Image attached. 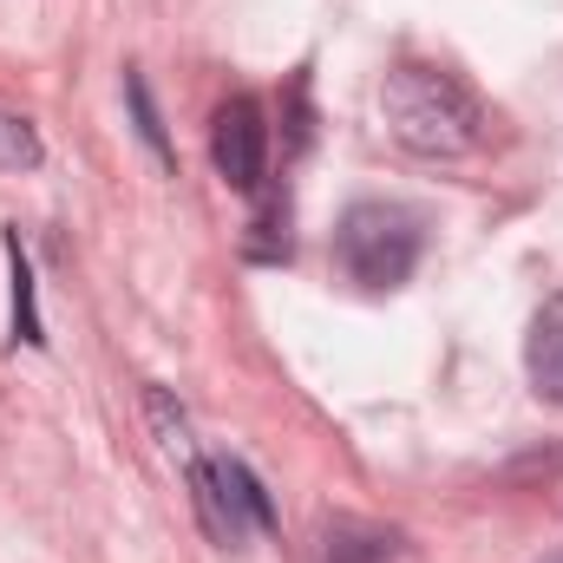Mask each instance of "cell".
Instances as JSON below:
<instances>
[{
	"label": "cell",
	"mask_w": 563,
	"mask_h": 563,
	"mask_svg": "<svg viewBox=\"0 0 563 563\" xmlns=\"http://www.w3.org/2000/svg\"><path fill=\"white\" fill-rule=\"evenodd\" d=\"M7 263H13V341L26 347H46V328H40V308H33V269L20 256V236L7 230Z\"/></svg>",
	"instance_id": "52a82bcc"
},
{
	"label": "cell",
	"mask_w": 563,
	"mask_h": 563,
	"mask_svg": "<svg viewBox=\"0 0 563 563\" xmlns=\"http://www.w3.org/2000/svg\"><path fill=\"white\" fill-rule=\"evenodd\" d=\"M400 551V538L387 525L367 518H328L321 525V563H387Z\"/></svg>",
	"instance_id": "8992f818"
},
{
	"label": "cell",
	"mask_w": 563,
	"mask_h": 563,
	"mask_svg": "<svg viewBox=\"0 0 563 563\" xmlns=\"http://www.w3.org/2000/svg\"><path fill=\"white\" fill-rule=\"evenodd\" d=\"M380 119H387V132H394L400 151L432 157V164L465 157V151H478V139H485V106H478L452 73L420 66V59H407V66L387 73V86H380Z\"/></svg>",
	"instance_id": "6da1fadb"
},
{
	"label": "cell",
	"mask_w": 563,
	"mask_h": 563,
	"mask_svg": "<svg viewBox=\"0 0 563 563\" xmlns=\"http://www.w3.org/2000/svg\"><path fill=\"white\" fill-rule=\"evenodd\" d=\"M125 99H132V119H139V139L170 164V139H164V125H157V106H151V86H144V73H125Z\"/></svg>",
	"instance_id": "8fae6325"
},
{
	"label": "cell",
	"mask_w": 563,
	"mask_h": 563,
	"mask_svg": "<svg viewBox=\"0 0 563 563\" xmlns=\"http://www.w3.org/2000/svg\"><path fill=\"white\" fill-rule=\"evenodd\" d=\"M40 157H46L40 132H33L20 112L0 106V170H40Z\"/></svg>",
	"instance_id": "9c48e42d"
},
{
	"label": "cell",
	"mask_w": 563,
	"mask_h": 563,
	"mask_svg": "<svg viewBox=\"0 0 563 563\" xmlns=\"http://www.w3.org/2000/svg\"><path fill=\"white\" fill-rule=\"evenodd\" d=\"M426 230L407 203H387V197H361L341 210V230H334V263L347 269V282L361 288H400V282L420 269Z\"/></svg>",
	"instance_id": "7a4b0ae2"
},
{
	"label": "cell",
	"mask_w": 563,
	"mask_h": 563,
	"mask_svg": "<svg viewBox=\"0 0 563 563\" xmlns=\"http://www.w3.org/2000/svg\"><path fill=\"white\" fill-rule=\"evenodd\" d=\"M544 563H563V551H558V558H544Z\"/></svg>",
	"instance_id": "7c38bea8"
},
{
	"label": "cell",
	"mask_w": 563,
	"mask_h": 563,
	"mask_svg": "<svg viewBox=\"0 0 563 563\" xmlns=\"http://www.w3.org/2000/svg\"><path fill=\"white\" fill-rule=\"evenodd\" d=\"M250 230H256V236H250L243 250H250L256 263H288V210H282V203H263Z\"/></svg>",
	"instance_id": "30bf717a"
},
{
	"label": "cell",
	"mask_w": 563,
	"mask_h": 563,
	"mask_svg": "<svg viewBox=\"0 0 563 563\" xmlns=\"http://www.w3.org/2000/svg\"><path fill=\"white\" fill-rule=\"evenodd\" d=\"M184 478H190V505H197V518H203V538L210 544H223V551H236L250 531H276V505H269V492H263V478L243 465V459H184Z\"/></svg>",
	"instance_id": "3957f363"
},
{
	"label": "cell",
	"mask_w": 563,
	"mask_h": 563,
	"mask_svg": "<svg viewBox=\"0 0 563 563\" xmlns=\"http://www.w3.org/2000/svg\"><path fill=\"white\" fill-rule=\"evenodd\" d=\"M210 164H217V177H223L230 190H263V170H269V125H263V106H256V99L217 106Z\"/></svg>",
	"instance_id": "277c9868"
},
{
	"label": "cell",
	"mask_w": 563,
	"mask_h": 563,
	"mask_svg": "<svg viewBox=\"0 0 563 563\" xmlns=\"http://www.w3.org/2000/svg\"><path fill=\"white\" fill-rule=\"evenodd\" d=\"M144 413H151V432H157V445H164V452H177V459H197L190 420H184V407H170V394H164V387H144Z\"/></svg>",
	"instance_id": "ba28073f"
},
{
	"label": "cell",
	"mask_w": 563,
	"mask_h": 563,
	"mask_svg": "<svg viewBox=\"0 0 563 563\" xmlns=\"http://www.w3.org/2000/svg\"><path fill=\"white\" fill-rule=\"evenodd\" d=\"M525 374H531V394L544 407H563V288L531 314V334H525Z\"/></svg>",
	"instance_id": "5b68a950"
}]
</instances>
